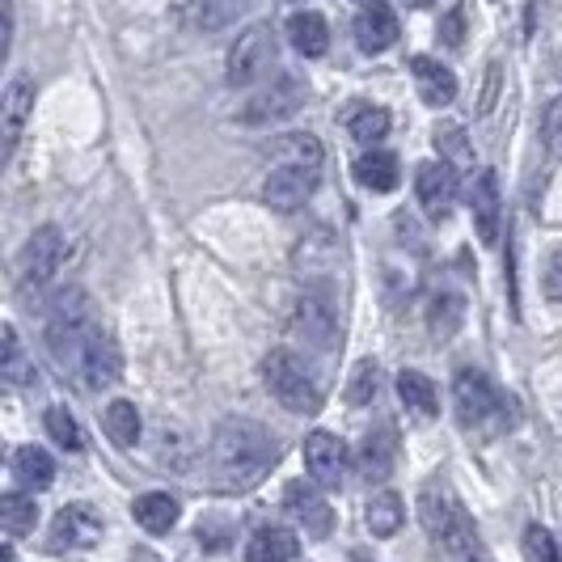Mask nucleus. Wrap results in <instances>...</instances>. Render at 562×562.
Instances as JSON below:
<instances>
[{
    "mask_svg": "<svg viewBox=\"0 0 562 562\" xmlns=\"http://www.w3.org/2000/svg\"><path fill=\"white\" fill-rule=\"evenodd\" d=\"M47 347H52L56 364L81 385L85 394L111 390L123 372L119 342L102 322H93V313L81 322H47Z\"/></svg>",
    "mask_w": 562,
    "mask_h": 562,
    "instance_id": "f257e3e1",
    "label": "nucleus"
},
{
    "mask_svg": "<svg viewBox=\"0 0 562 562\" xmlns=\"http://www.w3.org/2000/svg\"><path fill=\"white\" fill-rule=\"evenodd\" d=\"M276 461H280L276 436L254 419H225L216 427L212 452H207L212 482H216V491H228V495L254 491L276 470Z\"/></svg>",
    "mask_w": 562,
    "mask_h": 562,
    "instance_id": "f03ea898",
    "label": "nucleus"
},
{
    "mask_svg": "<svg viewBox=\"0 0 562 562\" xmlns=\"http://www.w3.org/2000/svg\"><path fill=\"white\" fill-rule=\"evenodd\" d=\"M419 512L427 533L436 537L457 562H491L486 550H482V537L474 529V520H470V512L457 504L445 486H427L419 499Z\"/></svg>",
    "mask_w": 562,
    "mask_h": 562,
    "instance_id": "7ed1b4c3",
    "label": "nucleus"
},
{
    "mask_svg": "<svg viewBox=\"0 0 562 562\" xmlns=\"http://www.w3.org/2000/svg\"><path fill=\"white\" fill-rule=\"evenodd\" d=\"M262 381L276 394V402H280L283 411H292V415H313L322 406V390H317V381H313V372L305 368V360L292 356V351H283V347L267 351Z\"/></svg>",
    "mask_w": 562,
    "mask_h": 562,
    "instance_id": "20e7f679",
    "label": "nucleus"
},
{
    "mask_svg": "<svg viewBox=\"0 0 562 562\" xmlns=\"http://www.w3.org/2000/svg\"><path fill=\"white\" fill-rule=\"evenodd\" d=\"M452 402H457V419L465 423L470 431H495L507 419L504 394L474 368H461L452 381Z\"/></svg>",
    "mask_w": 562,
    "mask_h": 562,
    "instance_id": "39448f33",
    "label": "nucleus"
},
{
    "mask_svg": "<svg viewBox=\"0 0 562 562\" xmlns=\"http://www.w3.org/2000/svg\"><path fill=\"white\" fill-rule=\"evenodd\" d=\"M271 59H276V30L254 22V26L241 30L237 43L228 47V68H225L228 85H233V89H250L254 81L267 77Z\"/></svg>",
    "mask_w": 562,
    "mask_h": 562,
    "instance_id": "423d86ee",
    "label": "nucleus"
},
{
    "mask_svg": "<svg viewBox=\"0 0 562 562\" xmlns=\"http://www.w3.org/2000/svg\"><path fill=\"white\" fill-rule=\"evenodd\" d=\"M68 258V241H64V228L43 225L30 233L26 250H22V283L26 288H47L56 280V271Z\"/></svg>",
    "mask_w": 562,
    "mask_h": 562,
    "instance_id": "0eeeda50",
    "label": "nucleus"
},
{
    "mask_svg": "<svg viewBox=\"0 0 562 562\" xmlns=\"http://www.w3.org/2000/svg\"><path fill=\"white\" fill-rule=\"evenodd\" d=\"M326 486H317V482H288L283 486V507H288V516L313 537V541H322V537H330L335 529V507L326 504V495H322Z\"/></svg>",
    "mask_w": 562,
    "mask_h": 562,
    "instance_id": "6e6552de",
    "label": "nucleus"
},
{
    "mask_svg": "<svg viewBox=\"0 0 562 562\" xmlns=\"http://www.w3.org/2000/svg\"><path fill=\"white\" fill-rule=\"evenodd\" d=\"M317 178H322V169H310V166L271 169L267 182H262V203L271 212H301L313 199V191H317Z\"/></svg>",
    "mask_w": 562,
    "mask_h": 562,
    "instance_id": "1a4fd4ad",
    "label": "nucleus"
},
{
    "mask_svg": "<svg viewBox=\"0 0 562 562\" xmlns=\"http://www.w3.org/2000/svg\"><path fill=\"white\" fill-rule=\"evenodd\" d=\"M305 102V85L296 81V77H280L276 85H267V89H258L250 102L241 106V123L246 127H262V123H280L288 114L296 111Z\"/></svg>",
    "mask_w": 562,
    "mask_h": 562,
    "instance_id": "9d476101",
    "label": "nucleus"
},
{
    "mask_svg": "<svg viewBox=\"0 0 562 562\" xmlns=\"http://www.w3.org/2000/svg\"><path fill=\"white\" fill-rule=\"evenodd\" d=\"M347 465H351V452H347V445H342L338 436L313 431L310 440H305V470H310V479L317 482V486H326V491L342 486Z\"/></svg>",
    "mask_w": 562,
    "mask_h": 562,
    "instance_id": "9b49d317",
    "label": "nucleus"
},
{
    "mask_svg": "<svg viewBox=\"0 0 562 562\" xmlns=\"http://www.w3.org/2000/svg\"><path fill=\"white\" fill-rule=\"evenodd\" d=\"M415 191H419L423 212L431 221H449L452 203H457V166L452 161H427L419 166V178H415Z\"/></svg>",
    "mask_w": 562,
    "mask_h": 562,
    "instance_id": "f8f14e48",
    "label": "nucleus"
},
{
    "mask_svg": "<svg viewBox=\"0 0 562 562\" xmlns=\"http://www.w3.org/2000/svg\"><path fill=\"white\" fill-rule=\"evenodd\" d=\"M102 537V516L85 504H68L52 520V546L56 550H89Z\"/></svg>",
    "mask_w": 562,
    "mask_h": 562,
    "instance_id": "ddd939ff",
    "label": "nucleus"
},
{
    "mask_svg": "<svg viewBox=\"0 0 562 562\" xmlns=\"http://www.w3.org/2000/svg\"><path fill=\"white\" fill-rule=\"evenodd\" d=\"M394 465H397V431L390 423H381V427H372L364 440H360L356 470H360L364 482H385L394 474Z\"/></svg>",
    "mask_w": 562,
    "mask_h": 562,
    "instance_id": "4468645a",
    "label": "nucleus"
},
{
    "mask_svg": "<svg viewBox=\"0 0 562 562\" xmlns=\"http://www.w3.org/2000/svg\"><path fill=\"white\" fill-rule=\"evenodd\" d=\"M470 212H474V228H479V241L495 246L499 241V225H504V199H499V182L491 169H482L470 187Z\"/></svg>",
    "mask_w": 562,
    "mask_h": 562,
    "instance_id": "2eb2a0df",
    "label": "nucleus"
},
{
    "mask_svg": "<svg viewBox=\"0 0 562 562\" xmlns=\"http://www.w3.org/2000/svg\"><path fill=\"white\" fill-rule=\"evenodd\" d=\"M296 335L305 338L310 347H317V351H330V347L338 342V322H335L330 301H322V296L305 292L301 305H296Z\"/></svg>",
    "mask_w": 562,
    "mask_h": 562,
    "instance_id": "dca6fc26",
    "label": "nucleus"
},
{
    "mask_svg": "<svg viewBox=\"0 0 562 562\" xmlns=\"http://www.w3.org/2000/svg\"><path fill=\"white\" fill-rule=\"evenodd\" d=\"M356 43H360V52H368V56H376V52L394 47L397 43L394 9H390V4H381V0H372L368 9H360V18H356Z\"/></svg>",
    "mask_w": 562,
    "mask_h": 562,
    "instance_id": "f3484780",
    "label": "nucleus"
},
{
    "mask_svg": "<svg viewBox=\"0 0 562 562\" xmlns=\"http://www.w3.org/2000/svg\"><path fill=\"white\" fill-rule=\"evenodd\" d=\"M411 72H415L419 98L427 106H449L452 98H457V77H452V68H445L440 59L415 56L411 59Z\"/></svg>",
    "mask_w": 562,
    "mask_h": 562,
    "instance_id": "a211bd4d",
    "label": "nucleus"
},
{
    "mask_svg": "<svg viewBox=\"0 0 562 562\" xmlns=\"http://www.w3.org/2000/svg\"><path fill=\"white\" fill-rule=\"evenodd\" d=\"M30 111H34V81L30 77H13L4 89V102H0V123H4V148H13L22 127H26Z\"/></svg>",
    "mask_w": 562,
    "mask_h": 562,
    "instance_id": "6ab92c4d",
    "label": "nucleus"
},
{
    "mask_svg": "<svg viewBox=\"0 0 562 562\" xmlns=\"http://www.w3.org/2000/svg\"><path fill=\"white\" fill-rule=\"evenodd\" d=\"M132 516H136V525H140L144 533L161 537L178 525L182 507H178V499L166 495V491H148V495H140V499L132 504Z\"/></svg>",
    "mask_w": 562,
    "mask_h": 562,
    "instance_id": "aec40b11",
    "label": "nucleus"
},
{
    "mask_svg": "<svg viewBox=\"0 0 562 562\" xmlns=\"http://www.w3.org/2000/svg\"><path fill=\"white\" fill-rule=\"evenodd\" d=\"M397 178H402V169H397V157L394 153H381V148H368L364 157L356 161V182L372 191V195H390L397 187Z\"/></svg>",
    "mask_w": 562,
    "mask_h": 562,
    "instance_id": "412c9836",
    "label": "nucleus"
},
{
    "mask_svg": "<svg viewBox=\"0 0 562 562\" xmlns=\"http://www.w3.org/2000/svg\"><path fill=\"white\" fill-rule=\"evenodd\" d=\"M13 479L22 482L26 491H47L56 482V461L47 449H34V445H22L13 452Z\"/></svg>",
    "mask_w": 562,
    "mask_h": 562,
    "instance_id": "4be33fe9",
    "label": "nucleus"
},
{
    "mask_svg": "<svg viewBox=\"0 0 562 562\" xmlns=\"http://www.w3.org/2000/svg\"><path fill=\"white\" fill-rule=\"evenodd\" d=\"M397 397H402L406 411H415L423 419H436V415H440V394H436V385H431L423 372H415V368L397 372Z\"/></svg>",
    "mask_w": 562,
    "mask_h": 562,
    "instance_id": "5701e85b",
    "label": "nucleus"
},
{
    "mask_svg": "<svg viewBox=\"0 0 562 562\" xmlns=\"http://www.w3.org/2000/svg\"><path fill=\"white\" fill-rule=\"evenodd\" d=\"M288 38H292V47L301 52V56H326V47H330V30H326V18L322 13H296L292 22H288Z\"/></svg>",
    "mask_w": 562,
    "mask_h": 562,
    "instance_id": "b1692460",
    "label": "nucleus"
},
{
    "mask_svg": "<svg viewBox=\"0 0 562 562\" xmlns=\"http://www.w3.org/2000/svg\"><path fill=\"white\" fill-rule=\"evenodd\" d=\"M402 520H406V507H402V499H397L394 491H376L372 499H368L364 507V525L372 537H394L397 529H402Z\"/></svg>",
    "mask_w": 562,
    "mask_h": 562,
    "instance_id": "393cba45",
    "label": "nucleus"
},
{
    "mask_svg": "<svg viewBox=\"0 0 562 562\" xmlns=\"http://www.w3.org/2000/svg\"><path fill=\"white\" fill-rule=\"evenodd\" d=\"M335 241H330V233H313L310 241H301L296 246V271L301 276H310V280H326L330 271H335Z\"/></svg>",
    "mask_w": 562,
    "mask_h": 562,
    "instance_id": "a878e982",
    "label": "nucleus"
},
{
    "mask_svg": "<svg viewBox=\"0 0 562 562\" xmlns=\"http://www.w3.org/2000/svg\"><path fill=\"white\" fill-rule=\"evenodd\" d=\"M347 132L372 148V144H381L390 136V111L385 106H372V102H360V106L347 111Z\"/></svg>",
    "mask_w": 562,
    "mask_h": 562,
    "instance_id": "bb28decb",
    "label": "nucleus"
},
{
    "mask_svg": "<svg viewBox=\"0 0 562 562\" xmlns=\"http://www.w3.org/2000/svg\"><path fill=\"white\" fill-rule=\"evenodd\" d=\"M292 554H296V537L288 533V529L267 525V529H258V533L250 537L246 562H292Z\"/></svg>",
    "mask_w": 562,
    "mask_h": 562,
    "instance_id": "cd10ccee",
    "label": "nucleus"
},
{
    "mask_svg": "<svg viewBox=\"0 0 562 562\" xmlns=\"http://www.w3.org/2000/svg\"><path fill=\"white\" fill-rule=\"evenodd\" d=\"M271 153L280 157V166H310V169H322V140L317 136H305V132H292V136H280V140H271Z\"/></svg>",
    "mask_w": 562,
    "mask_h": 562,
    "instance_id": "c85d7f7f",
    "label": "nucleus"
},
{
    "mask_svg": "<svg viewBox=\"0 0 562 562\" xmlns=\"http://www.w3.org/2000/svg\"><path fill=\"white\" fill-rule=\"evenodd\" d=\"M102 423H106V436H111L119 449H136L140 445V411L132 402H123V397L111 402Z\"/></svg>",
    "mask_w": 562,
    "mask_h": 562,
    "instance_id": "c756f323",
    "label": "nucleus"
},
{
    "mask_svg": "<svg viewBox=\"0 0 562 562\" xmlns=\"http://www.w3.org/2000/svg\"><path fill=\"white\" fill-rule=\"evenodd\" d=\"M0 520H4V533L9 537H22L34 529V520H38V504L22 495V491H9L4 499H0Z\"/></svg>",
    "mask_w": 562,
    "mask_h": 562,
    "instance_id": "7c9ffc66",
    "label": "nucleus"
},
{
    "mask_svg": "<svg viewBox=\"0 0 562 562\" xmlns=\"http://www.w3.org/2000/svg\"><path fill=\"white\" fill-rule=\"evenodd\" d=\"M427 326L431 338H452V330L461 326V296L457 292H440L427 301Z\"/></svg>",
    "mask_w": 562,
    "mask_h": 562,
    "instance_id": "2f4dec72",
    "label": "nucleus"
},
{
    "mask_svg": "<svg viewBox=\"0 0 562 562\" xmlns=\"http://www.w3.org/2000/svg\"><path fill=\"white\" fill-rule=\"evenodd\" d=\"M0 338H4V360H0V376H4V385H30V381H34V368H30V360L22 356L18 330H13V326H4Z\"/></svg>",
    "mask_w": 562,
    "mask_h": 562,
    "instance_id": "473e14b6",
    "label": "nucleus"
},
{
    "mask_svg": "<svg viewBox=\"0 0 562 562\" xmlns=\"http://www.w3.org/2000/svg\"><path fill=\"white\" fill-rule=\"evenodd\" d=\"M381 385H385L381 364H376V360H364V364H356L351 381H347V402H351V406H368V402H376Z\"/></svg>",
    "mask_w": 562,
    "mask_h": 562,
    "instance_id": "72a5a7b5",
    "label": "nucleus"
},
{
    "mask_svg": "<svg viewBox=\"0 0 562 562\" xmlns=\"http://www.w3.org/2000/svg\"><path fill=\"white\" fill-rule=\"evenodd\" d=\"M436 148H440V157H449L452 166H470L474 161V148L465 140V127L461 123H440L436 127Z\"/></svg>",
    "mask_w": 562,
    "mask_h": 562,
    "instance_id": "f704fd0d",
    "label": "nucleus"
},
{
    "mask_svg": "<svg viewBox=\"0 0 562 562\" xmlns=\"http://www.w3.org/2000/svg\"><path fill=\"white\" fill-rule=\"evenodd\" d=\"M43 423H47V436L56 440L59 449L77 452L85 445V440H81V427H77V419H72V411H64V406H52V411L43 415Z\"/></svg>",
    "mask_w": 562,
    "mask_h": 562,
    "instance_id": "c9c22d12",
    "label": "nucleus"
},
{
    "mask_svg": "<svg viewBox=\"0 0 562 562\" xmlns=\"http://www.w3.org/2000/svg\"><path fill=\"white\" fill-rule=\"evenodd\" d=\"M525 554H529V562H562L559 541H554V533L546 525H529L525 529Z\"/></svg>",
    "mask_w": 562,
    "mask_h": 562,
    "instance_id": "e433bc0d",
    "label": "nucleus"
},
{
    "mask_svg": "<svg viewBox=\"0 0 562 562\" xmlns=\"http://www.w3.org/2000/svg\"><path fill=\"white\" fill-rule=\"evenodd\" d=\"M237 9H241V0H199L195 22L203 30H216V26H225V22H233Z\"/></svg>",
    "mask_w": 562,
    "mask_h": 562,
    "instance_id": "4c0bfd02",
    "label": "nucleus"
},
{
    "mask_svg": "<svg viewBox=\"0 0 562 562\" xmlns=\"http://www.w3.org/2000/svg\"><path fill=\"white\" fill-rule=\"evenodd\" d=\"M541 288H546V296L550 301H562V246L546 254V262H541Z\"/></svg>",
    "mask_w": 562,
    "mask_h": 562,
    "instance_id": "58836bf2",
    "label": "nucleus"
},
{
    "mask_svg": "<svg viewBox=\"0 0 562 562\" xmlns=\"http://www.w3.org/2000/svg\"><path fill=\"white\" fill-rule=\"evenodd\" d=\"M541 140L550 144V148L562 157V98H554V102L546 106V119H541Z\"/></svg>",
    "mask_w": 562,
    "mask_h": 562,
    "instance_id": "ea45409f",
    "label": "nucleus"
},
{
    "mask_svg": "<svg viewBox=\"0 0 562 562\" xmlns=\"http://www.w3.org/2000/svg\"><path fill=\"white\" fill-rule=\"evenodd\" d=\"M499 85H504V64H491V68H486V81H482V98H479L482 119L495 111V102H499Z\"/></svg>",
    "mask_w": 562,
    "mask_h": 562,
    "instance_id": "a19ab883",
    "label": "nucleus"
},
{
    "mask_svg": "<svg viewBox=\"0 0 562 562\" xmlns=\"http://www.w3.org/2000/svg\"><path fill=\"white\" fill-rule=\"evenodd\" d=\"M461 34H465V13H461V9H449V18L440 22V43L461 47Z\"/></svg>",
    "mask_w": 562,
    "mask_h": 562,
    "instance_id": "79ce46f5",
    "label": "nucleus"
},
{
    "mask_svg": "<svg viewBox=\"0 0 562 562\" xmlns=\"http://www.w3.org/2000/svg\"><path fill=\"white\" fill-rule=\"evenodd\" d=\"M415 4H431V0H415Z\"/></svg>",
    "mask_w": 562,
    "mask_h": 562,
    "instance_id": "37998d69",
    "label": "nucleus"
}]
</instances>
